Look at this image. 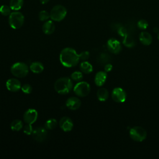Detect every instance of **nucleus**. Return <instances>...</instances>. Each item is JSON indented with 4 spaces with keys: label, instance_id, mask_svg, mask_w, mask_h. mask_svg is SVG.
I'll list each match as a JSON object with an SVG mask.
<instances>
[{
    "label": "nucleus",
    "instance_id": "1",
    "mask_svg": "<svg viewBox=\"0 0 159 159\" xmlns=\"http://www.w3.org/2000/svg\"><path fill=\"white\" fill-rule=\"evenodd\" d=\"M60 61L62 65L65 67L70 68L75 66L80 61L79 54L72 48H65L60 52Z\"/></svg>",
    "mask_w": 159,
    "mask_h": 159
},
{
    "label": "nucleus",
    "instance_id": "2",
    "mask_svg": "<svg viewBox=\"0 0 159 159\" xmlns=\"http://www.w3.org/2000/svg\"><path fill=\"white\" fill-rule=\"evenodd\" d=\"M73 88L71 79L68 77H62L58 79L54 84V89L60 94H66L70 93Z\"/></svg>",
    "mask_w": 159,
    "mask_h": 159
},
{
    "label": "nucleus",
    "instance_id": "3",
    "mask_svg": "<svg viewBox=\"0 0 159 159\" xmlns=\"http://www.w3.org/2000/svg\"><path fill=\"white\" fill-rule=\"evenodd\" d=\"M11 72L16 77L24 78L29 73V67L24 62H17L11 66Z\"/></svg>",
    "mask_w": 159,
    "mask_h": 159
},
{
    "label": "nucleus",
    "instance_id": "4",
    "mask_svg": "<svg viewBox=\"0 0 159 159\" xmlns=\"http://www.w3.org/2000/svg\"><path fill=\"white\" fill-rule=\"evenodd\" d=\"M9 24L11 28L17 29L20 28L24 22V15L18 11H14L10 14L9 16Z\"/></svg>",
    "mask_w": 159,
    "mask_h": 159
},
{
    "label": "nucleus",
    "instance_id": "5",
    "mask_svg": "<svg viewBox=\"0 0 159 159\" xmlns=\"http://www.w3.org/2000/svg\"><path fill=\"white\" fill-rule=\"evenodd\" d=\"M67 14L66 9L61 5H57L54 6L50 12V18L52 20L60 22L65 19Z\"/></svg>",
    "mask_w": 159,
    "mask_h": 159
},
{
    "label": "nucleus",
    "instance_id": "6",
    "mask_svg": "<svg viewBox=\"0 0 159 159\" xmlns=\"http://www.w3.org/2000/svg\"><path fill=\"white\" fill-rule=\"evenodd\" d=\"M129 135L135 142H142L147 137V132L142 127L135 126L130 129Z\"/></svg>",
    "mask_w": 159,
    "mask_h": 159
},
{
    "label": "nucleus",
    "instance_id": "7",
    "mask_svg": "<svg viewBox=\"0 0 159 159\" xmlns=\"http://www.w3.org/2000/svg\"><path fill=\"white\" fill-rule=\"evenodd\" d=\"M91 90L90 85L86 81H79L73 88V91L79 97H85L89 94Z\"/></svg>",
    "mask_w": 159,
    "mask_h": 159
},
{
    "label": "nucleus",
    "instance_id": "8",
    "mask_svg": "<svg viewBox=\"0 0 159 159\" xmlns=\"http://www.w3.org/2000/svg\"><path fill=\"white\" fill-rule=\"evenodd\" d=\"M111 96L112 99L119 103L123 102L125 101L127 94L125 91L121 88L117 87L113 89L111 94Z\"/></svg>",
    "mask_w": 159,
    "mask_h": 159
},
{
    "label": "nucleus",
    "instance_id": "9",
    "mask_svg": "<svg viewBox=\"0 0 159 159\" xmlns=\"http://www.w3.org/2000/svg\"><path fill=\"white\" fill-rule=\"evenodd\" d=\"M32 136L35 141L42 142L44 141L47 137V129L42 127H37L34 129L32 133Z\"/></svg>",
    "mask_w": 159,
    "mask_h": 159
},
{
    "label": "nucleus",
    "instance_id": "10",
    "mask_svg": "<svg viewBox=\"0 0 159 159\" xmlns=\"http://www.w3.org/2000/svg\"><path fill=\"white\" fill-rule=\"evenodd\" d=\"M107 47L109 52L114 54L119 53L122 50L120 42L114 38H111L107 40Z\"/></svg>",
    "mask_w": 159,
    "mask_h": 159
},
{
    "label": "nucleus",
    "instance_id": "11",
    "mask_svg": "<svg viewBox=\"0 0 159 159\" xmlns=\"http://www.w3.org/2000/svg\"><path fill=\"white\" fill-rule=\"evenodd\" d=\"M38 112L34 109H29L24 114L23 119L26 124H32L37 119Z\"/></svg>",
    "mask_w": 159,
    "mask_h": 159
},
{
    "label": "nucleus",
    "instance_id": "12",
    "mask_svg": "<svg viewBox=\"0 0 159 159\" xmlns=\"http://www.w3.org/2000/svg\"><path fill=\"white\" fill-rule=\"evenodd\" d=\"M59 126L64 132H70L73 127L72 120L69 117H63L59 121Z\"/></svg>",
    "mask_w": 159,
    "mask_h": 159
},
{
    "label": "nucleus",
    "instance_id": "13",
    "mask_svg": "<svg viewBox=\"0 0 159 159\" xmlns=\"http://www.w3.org/2000/svg\"><path fill=\"white\" fill-rule=\"evenodd\" d=\"M7 89L11 92H17L21 89V83L16 78H10L6 83Z\"/></svg>",
    "mask_w": 159,
    "mask_h": 159
},
{
    "label": "nucleus",
    "instance_id": "14",
    "mask_svg": "<svg viewBox=\"0 0 159 159\" xmlns=\"http://www.w3.org/2000/svg\"><path fill=\"white\" fill-rule=\"evenodd\" d=\"M81 102L80 99L76 97H70L66 101V107L71 110H76L80 108Z\"/></svg>",
    "mask_w": 159,
    "mask_h": 159
},
{
    "label": "nucleus",
    "instance_id": "15",
    "mask_svg": "<svg viewBox=\"0 0 159 159\" xmlns=\"http://www.w3.org/2000/svg\"><path fill=\"white\" fill-rule=\"evenodd\" d=\"M107 79V73L104 71H98L94 77V83L98 86H102Z\"/></svg>",
    "mask_w": 159,
    "mask_h": 159
},
{
    "label": "nucleus",
    "instance_id": "16",
    "mask_svg": "<svg viewBox=\"0 0 159 159\" xmlns=\"http://www.w3.org/2000/svg\"><path fill=\"white\" fill-rule=\"evenodd\" d=\"M139 40L143 45H149L152 42V37L150 33L143 31L139 35Z\"/></svg>",
    "mask_w": 159,
    "mask_h": 159
},
{
    "label": "nucleus",
    "instance_id": "17",
    "mask_svg": "<svg viewBox=\"0 0 159 159\" xmlns=\"http://www.w3.org/2000/svg\"><path fill=\"white\" fill-rule=\"evenodd\" d=\"M55 26L52 20H47L42 25V31L47 35H50L53 33Z\"/></svg>",
    "mask_w": 159,
    "mask_h": 159
},
{
    "label": "nucleus",
    "instance_id": "18",
    "mask_svg": "<svg viewBox=\"0 0 159 159\" xmlns=\"http://www.w3.org/2000/svg\"><path fill=\"white\" fill-rule=\"evenodd\" d=\"M44 69L43 64L40 61H34L30 65V70L34 73H40Z\"/></svg>",
    "mask_w": 159,
    "mask_h": 159
},
{
    "label": "nucleus",
    "instance_id": "19",
    "mask_svg": "<svg viewBox=\"0 0 159 159\" xmlns=\"http://www.w3.org/2000/svg\"><path fill=\"white\" fill-rule=\"evenodd\" d=\"M80 69L82 73L85 74H89L93 71V68L90 63L87 61H83L81 63L80 65Z\"/></svg>",
    "mask_w": 159,
    "mask_h": 159
},
{
    "label": "nucleus",
    "instance_id": "20",
    "mask_svg": "<svg viewBox=\"0 0 159 159\" xmlns=\"http://www.w3.org/2000/svg\"><path fill=\"white\" fill-rule=\"evenodd\" d=\"M96 95L99 101H106L109 97V92L107 90V89L104 88H102L98 90Z\"/></svg>",
    "mask_w": 159,
    "mask_h": 159
},
{
    "label": "nucleus",
    "instance_id": "21",
    "mask_svg": "<svg viewBox=\"0 0 159 159\" xmlns=\"http://www.w3.org/2000/svg\"><path fill=\"white\" fill-rule=\"evenodd\" d=\"M23 2L24 0H11L9 6L12 10L17 11L22 7Z\"/></svg>",
    "mask_w": 159,
    "mask_h": 159
},
{
    "label": "nucleus",
    "instance_id": "22",
    "mask_svg": "<svg viewBox=\"0 0 159 159\" xmlns=\"http://www.w3.org/2000/svg\"><path fill=\"white\" fill-rule=\"evenodd\" d=\"M122 43L126 47L128 48H132L135 45V41L134 38L129 34L124 37Z\"/></svg>",
    "mask_w": 159,
    "mask_h": 159
},
{
    "label": "nucleus",
    "instance_id": "23",
    "mask_svg": "<svg viewBox=\"0 0 159 159\" xmlns=\"http://www.w3.org/2000/svg\"><path fill=\"white\" fill-rule=\"evenodd\" d=\"M10 126L13 131H19L23 127V123L19 119H15L11 123Z\"/></svg>",
    "mask_w": 159,
    "mask_h": 159
},
{
    "label": "nucleus",
    "instance_id": "24",
    "mask_svg": "<svg viewBox=\"0 0 159 159\" xmlns=\"http://www.w3.org/2000/svg\"><path fill=\"white\" fill-rule=\"evenodd\" d=\"M57 125V120L54 118L47 120L45 123V128L47 130H53Z\"/></svg>",
    "mask_w": 159,
    "mask_h": 159
},
{
    "label": "nucleus",
    "instance_id": "25",
    "mask_svg": "<svg viewBox=\"0 0 159 159\" xmlns=\"http://www.w3.org/2000/svg\"><path fill=\"white\" fill-rule=\"evenodd\" d=\"M98 61L101 64H106L110 60V57L107 53H101L97 58Z\"/></svg>",
    "mask_w": 159,
    "mask_h": 159
},
{
    "label": "nucleus",
    "instance_id": "26",
    "mask_svg": "<svg viewBox=\"0 0 159 159\" xmlns=\"http://www.w3.org/2000/svg\"><path fill=\"white\" fill-rule=\"evenodd\" d=\"M83 73L81 71H74L73 73H71V78L75 81H81V80L83 79Z\"/></svg>",
    "mask_w": 159,
    "mask_h": 159
},
{
    "label": "nucleus",
    "instance_id": "27",
    "mask_svg": "<svg viewBox=\"0 0 159 159\" xmlns=\"http://www.w3.org/2000/svg\"><path fill=\"white\" fill-rule=\"evenodd\" d=\"M11 8L10 6H8L7 5H2L0 7V12L2 15L7 16H9L11 13Z\"/></svg>",
    "mask_w": 159,
    "mask_h": 159
},
{
    "label": "nucleus",
    "instance_id": "28",
    "mask_svg": "<svg viewBox=\"0 0 159 159\" xmlns=\"http://www.w3.org/2000/svg\"><path fill=\"white\" fill-rule=\"evenodd\" d=\"M39 17L41 21H45V20H48V19L50 18V14L47 11L43 10L39 12Z\"/></svg>",
    "mask_w": 159,
    "mask_h": 159
},
{
    "label": "nucleus",
    "instance_id": "29",
    "mask_svg": "<svg viewBox=\"0 0 159 159\" xmlns=\"http://www.w3.org/2000/svg\"><path fill=\"white\" fill-rule=\"evenodd\" d=\"M148 26V22L145 19H140L137 22V27L141 30L146 29Z\"/></svg>",
    "mask_w": 159,
    "mask_h": 159
},
{
    "label": "nucleus",
    "instance_id": "30",
    "mask_svg": "<svg viewBox=\"0 0 159 159\" xmlns=\"http://www.w3.org/2000/svg\"><path fill=\"white\" fill-rule=\"evenodd\" d=\"M33 130H34L32 124H25L23 127V132L26 135H32Z\"/></svg>",
    "mask_w": 159,
    "mask_h": 159
},
{
    "label": "nucleus",
    "instance_id": "31",
    "mask_svg": "<svg viewBox=\"0 0 159 159\" xmlns=\"http://www.w3.org/2000/svg\"><path fill=\"white\" fill-rule=\"evenodd\" d=\"M117 33L122 37H125L127 34H128V32H127V29L124 27V26H122V25H120L118 29H117Z\"/></svg>",
    "mask_w": 159,
    "mask_h": 159
},
{
    "label": "nucleus",
    "instance_id": "32",
    "mask_svg": "<svg viewBox=\"0 0 159 159\" xmlns=\"http://www.w3.org/2000/svg\"><path fill=\"white\" fill-rule=\"evenodd\" d=\"M21 90L25 94H30L32 91V87L29 84H24L22 86Z\"/></svg>",
    "mask_w": 159,
    "mask_h": 159
},
{
    "label": "nucleus",
    "instance_id": "33",
    "mask_svg": "<svg viewBox=\"0 0 159 159\" xmlns=\"http://www.w3.org/2000/svg\"><path fill=\"white\" fill-rule=\"evenodd\" d=\"M79 57L80 60H81L83 61H86L89 57V53L88 51H84L79 54Z\"/></svg>",
    "mask_w": 159,
    "mask_h": 159
},
{
    "label": "nucleus",
    "instance_id": "34",
    "mask_svg": "<svg viewBox=\"0 0 159 159\" xmlns=\"http://www.w3.org/2000/svg\"><path fill=\"white\" fill-rule=\"evenodd\" d=\"M112 69V65L111 63H106L104 66V71L107 72H109Z\"/></svg>",
    "mask_w": 159,
    "mask_h": 159
},
{
    "label": "nucleus",
    "instance_id": "35",
    "mask_svg": "<svg viewBox=\"0 0 159 159\" xmlns=\"http://www.w3.org/2000/svg\"><path fill=\"white\" fill-rule=\"evenodd\" d=\"M40 1L42 4H47L49 1V0H40Z\"/></svg>",
    "mask_w": 159,
    "mask_h": 159
},
{
    "label": "nucleus",
    "instance_id": "36",
    "mask_svg": "<svg viewBox=\"0 0 159 159\" xmlns=\"http://www.w3.org/2000/svg\"><path fill=\"white\" fill-rule=\"evenodd\" d=\"M153 31H154L155 32H156V33H158V32H159V29H158L157 27H155V28L153 29Z\"/></svg>",
    "mask_w": 159,
    "mask_h": 159
},
{
    "label": "nucleus",
    "instance_id": "37",
    "mask_svg": "<svg viewBox=\"0 0 159 159\" xmlns=\"http://www.w3.org/2000/svg\"><path fill=\"white\" fill-rule=\"evenodd\" d=\"M157 38H158V40H159V32L158 33V35H157Z\"/></svg>",
    "mask_w": 159,
    "mask_h": 159
}]
</instances>
